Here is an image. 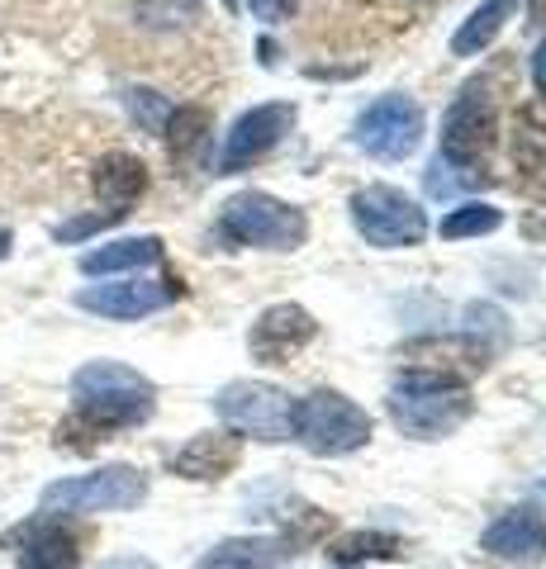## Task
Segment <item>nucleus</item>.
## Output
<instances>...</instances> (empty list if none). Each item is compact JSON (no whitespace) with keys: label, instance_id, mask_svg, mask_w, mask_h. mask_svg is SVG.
I'll use <instances>...</instances> for the list:
<instances>
[{"label":"nucleus","instance_id":"obj_1","mask_svg":"<svg viewBox=\"0 0 546 569\" xmlns=\"http://www.w3.org/2000/svg\"><path fill=\"white\" fill-rule=\"evenodd\" d=\"M72 395H77V418L72 427H86L96 437L119 432V427H138L152 418V385L138 370L119 366V361H91L72 376Z\"/></svg>","mask_w":546,"mask_h":569},{"label":"nucleus","instance_id":"obj_2","mask_svg":"<svg viewBox=\"0 0 546 569\" xmlns=\"http://www.w3.org/2000/svg\"><path fill=\"white\" fill-rule=\"evenodd\" d=\"M390 418L404 437L414 441H443L470 418V389L451 376H433V370H404L390 385Z\"/></svg>","mask_w":546,"mask_h":569},{"label":"nucleus","instance_id":"obj_3","mask_svg":"<svg viewBox=\"0 0 546 569\" xmlns=\"http://www.w3.org/2000/svg\"><path fill=\"white\" fill-rule=\"evenodd\" d=\"M219 233L234 247H267V252H295L309 238V219L295 204L276 200L267 190H242L224 204Z\"/></svg>","mask_w":546,"mask_h":569},{"label":"nucleus","instance_id":"obj_4","mask_svg":"<svg viewBox=\"0 0 546 569\" xmlns=\"http://www.w3.org/2000/svg\"><path fill=\"white\" fill-rule=\"evenodd\" d=\"M295 441L314 456H351L371 441V413L338 389H314L295 403Z\"/></svg>","mask_w":546,"mask_h":569},{"label":"nucleus","instance_id":"obj_5","mask_svg":"<svg viewBox=\"0 0 546 569\" xmlns=\"http://www.w3.org/2000/svg\"><path fill=\"white\" fill-rule=\"evenodd\" d=\"M148 498V475L133 466H105L96 475H72L43 489V512L86 518V512H129Z\"/></svg>","mask_w":546,"mask_h":569},{"label":"nucleus","instance_id":"obj_6","mask_svg":"<svg viewBox=\"0 0 546 569\" xmlns=\"http://www.w3.org/2000/svg\"><path fill=\"white\" fill-rule=\"evenodd\" d=\"M215 413L234 427V432L252 441H290L295 437V399L280 385L267 380H234L215 395Z\"/></svg>","mask_w":546,"mask_h":569},{"label":"nucleus","instance_id":"obj_7","mask_svg":"<svg viewBox=\"0 0 546 569\" xmlns=\"http://www.w3.org/2000/svg\"><path fill=\"white\" fill-rule=\"evenodd\" d=\"M351 223H357V233L366 242L385 247V252L418 247L428 238V213H423V204L395 186H366L351 194Z\"/></svg>","mask_w":546,"mask_h":569},{"label":"nucleus","instance_id":"obj_8","mask_svg":"<svg viewBox=\"0 0 546 569\" xmlns=\"http://www.w3.org/2000/svg\"><path fill=\"white\" fill-rule=\"evenodd\" d=\"M495 133H499L495 100H489L485 86H466L443 119V162L475 176V167H480L489 157V148H495Z\"/></svg>","mask_w":546,"mask_h":569},{"label":"nucleus","instance_id":"obj_9","mask_svg":"<svg viewBox=\"0 0 546 569\" xmlns=\"http://www.w3.org/2000/svg\"><path fill=\"white\" fill-rule=\"evenodd\" d=\"M418 142H423V110L409 96H380L357 119V148L380 157V162H404L409 152H418Z\"/></svg>","mask_w":546,"mask_h":569},{"label":"nucleus","instance_id":"obj_10","mask_svg":"<svg viewBox=\"0 0 546 569\" xmlns=\"http://www.w3.org/2000/svg\"><path fill=\"white\" fill-rule=\"evenodd\" d=\"M319 337V318L299 305H271L257 313V323L248 332V347L261 366H290Z\"/></svg>","mask_w":546,"mask_h":569},{"label":"nucleus","instance_id":"obj_11","mask_svg":"<svg viewBox=\"0 0 546 569\" xmlns=\"http://www.w3.org/2000/svg\"><path fill=\"white\" fill-rule=\"evenodd\" d=\"M290 129H295V104L290 100L257 104V110H248L234 123V133H228V142H224V157H219V171H238L248 162H261V157H267Z\"/></svg>","mask_w":546,"mask_h":569},{"label":"nucleus","instance_id":"obj_12","mask_svg":"<svg viewBox=\"0 0 546 569\" xmlns=\"http://www.w3.org/2000/svg\"><path fill=\"white\" fill-rule=\"evenodd\" d=\"M176 295H181L176 280H119V284H91V290H81L77 309L133 323V318H148L157 309H167Z\"/></svg>","mask_w":546,"mask_h":569},{"label":"nucleus","instance_id":"obj_13","mask_svg":"<svg viewBox=\"0 0 546 569\" xmlns=\"http://www.w3.org/2000/svg\"><path fill=\"white\" fill-rule=\"evenodd\" d=\"M495 560H514V565H542L546 560V518L537 508H514L485 531L480 541Z\"/></svg>","mask_w":546,"mask_h":569},{"label":"nucleus","instance_id":"obj_14","mask_svg":"<svg viewBox=\"0 0 546 569\" xmlns=\"http://www.w3.org/2000/svg\"><path fill=\"white\" fill-rule=\"evenodd\" d=\"M238 460H242L238 437L200 432V437H190V447H181L171 456V475H181V479H224V475L238 470Z\"/></svg>","mask_w":546,"mask_h":569},{"label":"nucleus","instance_id":"obj_15","mask_svg":"<svg viewBox=\"0 0 546 569\" xmlns=\"http://www.w3.org/2000/svg\"><path fill=\"white\" fill-rule=\"evenodd\" d=\"M14 546H20V550H14L20 569H77V565H81V541H77V531H67V527H58V522L24 527Z\"/></svg>","mask_w":546,"mask_h":569},{"label":"nucleus","instance_id":"obj_16","mask_svg":"<svg viewBox=\"0 0 546 569\" xmlns=\"http://www.w3.org/2000/svg\"><path fill=\"white\" fill-rule=\"evenodd\" d=\"M91 186L100 194V204H110L115 213H129V204L148 190V167L138 162L133 152H110V157L96 162Z\"/></svg>","mask_w":546,"mask_h":569},{"label":"nucleus","instance_id":"obj_17","mask_svg":"<svg viewBox=\"0 0 546 569\" xmlns=\"http://www.w3.org/2000/svg\"><path fill=\"white\" fill-rule=\"evenodd\" d=\"M290 556L295 550H286L271 537H228L209 550L196 569H280Z\"/></svg>","mask_w":546,"mask_h":569},{"label":"nucleus","instance_id":"obj_18","mask_svg":"<svg viewBox=\"0 0 546 569\" xmlns=\"http://www.w3.org/2000/svg\"><path fill=\"white\" fill-rule=\"evenodd\" d=\"M514 14H518V0H480V6L461 20V29H456L451 52L456 58H480V52L504 33V24L514 20Z\"/></svg>","mask_w":546,"mask_h":569},{"label":"nucleus","instance_id":"obj_19","mask_svg":"<svg viewBox=\"0 0 546 569\" xmlns=\"http://www.w3.org/2000/svg\"><path fill=\"white\" fill-rule=\"evenodd\" d=\"M162 261V238H119L105 242L96 252L81 257L86 276H125V271H143V266Z\"/></svg>","mask_w":546,"mask_h":569},{"label":"nucleus","instance_id":"obj_20","mask_svg":"<svg viewBox=\"0 0 546 569\" xmlns=\"http://www.w3.org/2000/svg\"><path fill=\"white\" fill-rule=\"evenodd\" d=\"M162 133H167V142H171L176 157H190V152H196L200 142H205V133H209V114L200 110V104H181V110L167 114Z\"/></svg>","mask_w":546,"mask_h":569},{"label":"nucleus","instance_id":"obj_21","mask_svg":"<svg viewBox=\"0 0 546 569\" xmlns=\"http://www.w3.org/2000/svg\"><path fill=\"white\" fill-rule=\"evenodd\" d=\"M514 162L523 171H546V114L527 110L518 114V133H514Z\"/></svg>","mask_w":546,"mask_h":569},{"label":"nucleus","instance_id":"obj_22","mask_svg":"<svg viewBox=\"0 0 546 569\" xmlns=\"http://www.w3.org/2000/svg\"><path fill=\"white\" fill-rule=\"evenodd\" d=\"M504 223V213L495 204H480V200H470L461 209H451L447 219H443V238H480V233H495V228Z\"/></svg>","mask_w":546,"mask_h":569},{"label":"nucleus","instance_id":"obj_23","mask_svg":"<svg viewBox=\"0 0 546 569\" xmlns=\"http://www.w3.org/2000/svg\"><path fill=\"white\" fill-rule=\"evenodd\" d=\"M395 537H366V531H357V537H343L338 546H332V560L338 565H361L371 556H395Z\"/></svg>","mask_w":546,"mask_h":569},{"label":"nucleus","instance_id":"obj_24","mask_svg":"<svg viewBox=\"0 0 546 569\" xmlns=\"http://www.w3.org/2000/svg\"><path fill=\"white\" fill-rule=\"evenodd\" d=\"M129 110H133V119L143 123V129L162 133V123H167V114H171V104L157 96V91H129Z\"/></svg>","mask_w":546,"mask_h":569},{"label":"nucleus","instance_id":"obj_25","mask_svg":"<svg viewBox=\"0 0 546 569\" xmlns=\"http://www.w3.org/2000/svg\"><path fill=\"white\" fill-rule=\"evenodd\" d=\"M125 213H115V209H105V213H91V219H77V223H62L58 228V238L62 242H72V238H86V233H96V228H110V223H119Z\"/></svg>","mask_w":546,"mask_h":569},{"label":"nucleus","instance_id":"obj_26","mask_svg":"<svg viewBox=\"0 0 546 569\" xmlns=\"http://www.w3.org/2000/svg\"><path fill=\"white\" fill-rule=\"evenodd\" d=\"M257 20H267V24H280V20H290V10H295V0H248Z\"/></svg>","mask_w":546,"mask_h":569},{"label":"nucleus","instance_id":"obj_27","mask_svg":"<svg viewBox=\"0 0 546 569\" xmlns=\"http://www.w3.org/2000/svg\"><path fill=\"white\" fill-rule=\"evenodd\" d=\"M533 81H537V91L546 96V39H542V48L533 52Z\"/></svg>","mask_w":546,"mask_h":569},{"label":"nucleus","instance_id":"obj_28","mask_svg":"<svg viewBox=\"0 0 546 569\" xmlns=\"http://www.w3.org/2000/svg\"><path fill=\"white\" fill-rule=\"evenodd\" d=\"M105 569H157L152 560H115V565H105Z\"/></svg>","mask_w":546,"mask_h":569},{"label":"nucleus","instance_id":"obj_29","mask_svg":"<svg viewBox=\"0 0 546 569\" xmlns=\"http://www.w3.org/2000/svg\"><path fill=\"white\" fill-rule=\"evenodd\" d=\"M10 252V233H0V257H6Z\"/></svg>","mask_w":546,"mask_h":569},{"label":"nucleus","instance_id":"obj_30","mask_svg":"<svg viewBox=\"0 0 546 569\" xmlns=\"http://www.w3.org/2000/svg\"><path fill=\"white\" fill-rule=\"evenodd\" d=\"M224 6H228V10H234V6H238V0H224Z\"/></svg>","mask_w":546,"mask_h":569}]
</instances>
